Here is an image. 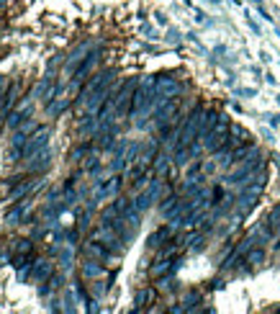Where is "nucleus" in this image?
Instances as JSON below:
<instances>
[{"instance_id": "12", "label": "nucleus", "mask_w": 280, "mask_h": 314, "mask_svg": "<svg viewBox=\"0 0 280 314\" xmlns=\"http://www.w3.org/2000/svg\"><path fill=\"white\" fill-rule=\"evenodd\" d=\"M116 190H118V178H113V181H111L108 186L100 188V190H98V198H108V196H113Z\"/></svg>"}, {"instance_id": "1", "label": "nucleus", "mask_w": 280, "mask_h": 314, "mask_svg": "<svg viewBox=\"0 0 280 314\" xmlns=\"http://www.w3.org/2000/svg\"><path fill=\"white\" fill-rule=\"evenodd\" d=\"M229 131H231V124H229V119L226 116H219L214 121V126H211L206 134H203V147L208 152H219L226 147V142H229Z\"/></svg>"}, {"instance_id": "14", "label": "nucleus", "mask_w": 280, "mask_h": 314, "mask_svg": "<svg viewBox=\"0 0 280 314\" xmlns=\"http://www.w3.org/2000/svg\"><path fill=\"white\" fill-rule=\"evenodd\" d=\"M262 257H265L262 250H252V252L247 255V263H250V265H260V263H262Z\"/></svg>"}, {"instance_id": "10", "label": "nucleus", "mask_w": 280, "mask_h": 314, "mask_svg": "<svg viewBox=\"0 0 280 314\" xmlns=\"http://www.w3.org/2000/svg\"><path fill=\"white\" fill-rule=\"evenodd\" d=\"M100 273H103V268H100L95 260H85L83 263V276L85 278H98Z\"/></svg>"}, {"instance_id": "4", "label": "nucleus", "mask_w": 280, "mask_h": 314, "mask_svg": "<svg viewBox=\"0 0 280 314\" xmlns=\"http://www.w3.org/2000/svg\"><path fill=\"white\" fill-rule=\"evenodd\" d=\"M87 44H80V47H77L72 54H70V60H67V64H64V72L62 75H67V80H72V75L80 70V64L85 62V54H87Z\"/></svg>"}, {"instance_id": "8", "label": "nucleus", "mask_w": 280, "mask_h": 314, "mask_svg": "<svg viewBox=\"0 0 280 314\" xmlns=\"http://www.w3.org/2000/svg\"><path fill=\"white\" fill-rule=\"evenodd\" d=\"M39 183H41V181H28V183H21V181H16V190H10V193H5V198H8V201H18L21 196H28L31 190H36V188H39Z\"/></svg>"}, {"instance_id": "16", "label": "nucleus", "mask_w": 280, "mask_h": 314, "mask_svg": "<svg viewBox=\"0 0 280 314\" xmlns=\"http://www.w3.org/2000/svg\"><path fill=\"white\" fill-rule=\"evenodd\" d=\"M5 91H8V80H5V77H0V98L5 95Z\"/></svg>"}, {"instance_id": "2", "label": "nucleus", "mask_w": 280, "mask_h": 314, "mask_svg": "<svg viewBox=\"0 0 280 314\" xmlns=\"http://www.w3.org/2000/svg\"><path fill=\"white\" fill-rule=\"evenodd\" d=\"M154 80H144L139 85V91H134V103H131V114L134 116H147V111L154 106L152 93H154Z\"/></svg>"}, {"instance_id": "5", "label": "nucleus", "mask_w": 280, "mask_h": 314, "mask_svg": "<svg viewBox=\"0 0 280 314\" xmlns=\"http://www.w3.org/2000/svg\"><path fill=\"white\" fill-rule=\"evenodd\" d=\"M47 137H49V131H47V129H36V131L31 134V137H26V144H24V160H26V157H31L33 152L44 150V144H47Z\"/></svg>"}, {"instance_id": "11", "label": "nucleus", "mask_w": 280, "mask_h": 314, "mask_svg": "<svg viewBox=\"0 0 280 314\" xmlns=\"http://www.w3.org/2000/svg\"><path fill=\"white\" fill-rule=\"evenodd\" d=\"M167 237H170V229H167V227L157 229V232L152 234V237H149V248H160V245H162V240H167Z\"/></svg>"}, {"instance_id": "7", "label": "nucleus", "mask_w": 280, "mask_h": 314, "mask_svg": "<svg viewBox=\"0 0 280 314\" xmlns=\"http://www.w3.org/2000/svg\"><path fill=\"white\" fill-rule=\"evenodd\" d=\"M262 232H267L270 237H280V206H275L270 214H267V219L262 224Z\"/></svg>"}, {"instance_id": "15", "label": "nucleus", "mask_w": 280, "mask_h": 314, "mask_svg": "<svg viewBox=\"0 0 280 314\" xmlns=\"http://www.w3.org/2000/svg\"><path fill=\"white\" fill-rule=\"evenodd\" d=\"M70 263H72V250H64L62 252V268H70Z\"/></svg>"}, {"instance_id": "3", "label": "nucleus", "mask_w": 280, "mask_h": 314, "mask_svg": "<svg viewBox=\"0 0 280 314\" xmlns=\"http://www.w3.org/2000/svg\"><path fill=\"white\" fill-rule=\"evenodd\" d=\"M111 77H113L111 72H95L90 80L83 85V91H80V111H83V106H85V100H87V98H90L93 93H98L100 88H106V85L111 83Z\"/></svg>"}, {"instance_id": "6", "label": "nucleus", "mask_w": 280, "mask_h": 314, "mask_svg": "<svg viewBox=\"0 0 280 314\" xmlns=\"http://www.w3.org/2000/svg\"><path fill=\"white\" fill-rule=\"evenodd\" d=\"M26 160H28V157H26ZM47 165H49V150H39V152L31 155V162H26V170L28 173H41Z\"/></svg>"}, {"instance_id": "13", "label": "nucleus", "mask_w": 280, "mask_h": 314, "mask_svg": "<svg viewBox=\"0 0 280 314\" xmlns=\"http://www.w3.org/2000/svg\"><path fill=\"white\" fill-rule=\"evenodd\" d=\"M152 299H154V291L152 288H144V291H139V294H137V304L144 307V304H149Z\"/></svg>"}, {"instance_id": "9", "label": "nucleus", "mask_w": 280, "mask_h": 314, "mask_svg": "<svg viewBox=\"0 0 280 314\" xmlns=\"http://www.w3.org/2000/svg\"><path fill=\"white\" fill-rule=\"evenodd\" d=\"M49 278H52V263H47V260L36 263V281L39 283H47Z\"/></svg>"}]
</instances>
